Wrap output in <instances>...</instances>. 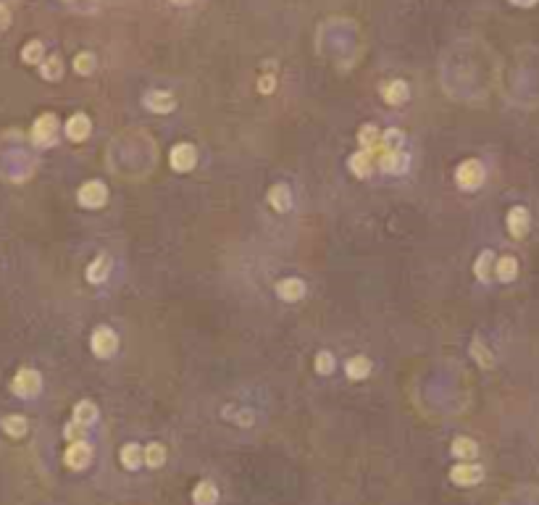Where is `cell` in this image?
Listing matches in <instances>:
<instances>
[{"mask_svg":"<svg viewBox=\"0 0 539 505\" xmlns=\"http://www.w3.org/2000/svg\"><path fill=\"white\" fill-rule=\"evenodd\" d=\"M384 174H405L410 166V156L405 150H384V156L376 161Z\"/></svg>","mask_w":539,"mask_h":505,"instance_id":"10","label":"cell"},{"mask_svg":"<svg viewBox=\"0 0 539 505\" xmlns=\"http://www.w3.org/2000/svg\"><path fill=\"white\" fill-rule=\"evenodd\" d=\"M74 72L77 74H82V77H87V74H92L95 72V56L92 53H79L77 58H74Z\"/></svg>","mask_w":539,"mask_h":505,"instance_id":"33","label":"cell"},{"mask_svg":"<svg viewBox=\"0 0 539 505\" xmlns=\"http://www.w3.org/2000/svg\"><path fill=\"white\" fill-rule=\"evenodd\" d=\"M77 200H79L82 208H103L108 203V187L97 179L84 182L79 193H77Z\"/></svg>","mask_w":539,"mask_h":505,"instance_id":"5","label":"cell"},{"mask_svg":"<svg viewBox=\"0 0 539 505\" xmlns=\"http://www.w3.org/2000/svg\"><path fill=\"white\" fill-rule=\"evenodd\" d=\"M276 295H279V300H284V303L303 300V298H305V282L298 277L279 279V282H276Z\"/></svg>","mask_w":539,"mask_h":505,"instance_id":"11","label":"cell"},{"mask_svg":"<svg viewBox=\"0 0 539 505\" xmlns=\"http://www.w3.org/2000/svg\"><path fill=\"white\" fill-rule=\"evenodd\" d=\"M119 460H121V466H124V469L137 471L145 463V447L134 445V442L132 445H124L121 447V453H119Z\"/></svg>","mask_w":539,"mask_h":505,"instance_id":"19","label":"cell"},{"mask_svg":"<svg viewBox=\"0 0 539 505\" xmlns=\"http://www.w3.org/2000/svg\"><path fill=\"white\" fill-rule=\"evenodd\" d=\"M8 26H11V11H8V6L0 3V32H6Z\"/></svg>","mask_w":539,"mask_h":505,"instance_id":"35","label":"cell"},{"mask_svg":"<svg viewBox=\"0 0 539 505\" xmlns=\"http://www.w3.org/2000/svg\"><path fill=\"white\" fill-rule=\"evenodd\" d=\"M92 132V121L87 113H74L72 119L66 121V137L72 140V143H84L87 137Z\"/></svg>","mask_w":539,"mask_h":505,"instance_id":"13","label":"cell"},{"mask_svg":"<svg viewBox=\"0 0 539 505\" xmlns=\"http://www.w3.org/2000/svg\"><path fill=\"white\" fill-rule=\"evenodd\" d=\"M274 90H276V79L274 77H268V74H264V77L258 79V93H261V95H271Z\"/></svg>","mask_w":539,"mask_h":505,"instance_id":"34","label":"cell"},{"mask_svg":"<svg viewBox=\"0 0 539 505\" xmlns=\"http://www.w3.org/2000/svg\"><path fill=\"white\" fill-rule=\"evenodd\" d=\"M22 61L29 63V66H40V63L45 61V48H42V42H40V40L26 42L24 48H22Z\"/></svg>","mask_w":539,"mask_h":505,"instance_id":"28","label":"cell"},{"mask_svg":"<svg viewBox=\"0 0 539 505\" xmlns=\"http://www.w3.org/2000/svg\"><path fill=\"white\" fill-rule=\"evenodd\" d=\"M266 198H268L271 208L279 211V214H287L289 208H292V193H289L287 184H271Z\"/></svg>","mask_w":539,"mask_h":505,"instance_id":"17","label":"cell"},{"mask_svg":"<svg viewBox=\"0 0 539 505\" xmlns=\"http://www.w3.org/2000/svg\"><path fill=\"white\" fill-rule=\"evenodd\" d=\"M111 268H113L111 255H108V252H100V255H95V258H92V264L87 266L84 277H87V282H90V284H103V282L108 279V274H111Z\"/></svg>","mask_w":539,"mask_h":505,"instance_id":"12","label":"cell"},{"mask_svg":"<svg viewBox=\"0 0 539 505\" xmlns=\"http://www.w3.org/2000/svg\"><path fill=\"white\" fill-rule=\"evenodd\" d=\"M403 143H405V134L400 129H384L382 132L384 150H403Z\"/></svg>","mask_w":539,"mask_h":505,"instance_id":"32","label":"cell"},{"mask_svg":"<svg viewBox=\"0 0 539 505\" xmlns=\"http://www.w3.org/2000/svg\"><path fill=\"white\" fill-rule=\"evenodd\" d=\"M345 374H348V379H353V382L366 379L371 374V358H366V355H353V358H348Z\"/></svg>","mask_w":539,"mask_h":505,"instance_id":"18","label":"cell"},{"mask_svg":"<svg viewBox=\"0 0 539 505\" xmlns=\"http://www.w3.org/2000/svg\"><path fill=\"white\" fill-rule=\"evenodd\" d=\"M487 179V171L479 158H466L460 166L456 168V184L463 193H476Z\"/></svg>","mask_w":539,"mask_h":505,"instance_id":"1","label":"cell"},{"mask_svg":"<svg viewBox=\"0 0 539 505\" xmlns=\"http://www.w3.org/2000/svg\"><path fill=\"white\" fill-rule=\"evenodd\" d=\"M494 264H497V258H494V252L492 250H481L476 255V261H474V277L479 279V282H492L494 279Z\"/></svg>","mask_w":539,"mask_h":505,"instance_id":"16","label":"cell"},{"mask_svg":"<svg viewBox=\"0 0 539 505\" xmlns=\"http://www.w3.org/2000/svg\"><path fill=\"white\" fill-rule=\"evenodd\" d=\"M90 348L97 358H113L116 350H119V335L111 329V326H95V332L90 337Z\"/></svg>","mask_w":539,"mask_h":505,"instance_id":"2","label":"cell"},{"mask_svg":"<svg viewBox=\"0 0 539 505\" xmlns=\"http://www.w3.org/2000/svg\"><path fill=\"white\" fill-rule=\"evenodd\" d=\"M11 390H13V395H19V397H35V395H40V390H42V376H40V371H35V369H22V371L13 376Z\"/></svg>","mask_w":539,"mask_h":505,"instance_id":"4","label":"cell"},{"mask_svg":"<svg viewBox=\"0 0 539 505\" xmlns=\"http://www.w3.org/2000/svg\"><path fill=\"white\" fill-rule=\"evenodd\" d=\"M382 97L387 106H403V103H408V97H410V87H408V82H403V79L384 82Z\"/></svg>","mask_w":539,"mask_h":505,"instance_id":"15","label":"cell"},{"mask_svg":"<svg viewBox=\"0 0 539 505\" xmlns=\"http://www.w3.org/2000/svg\"><path fill=\"white\" fill-rule=\"evenodd\" d=\"M450 453H453L458 460H474V458L479 456V445H476L471 437H458V440H453Z\"/></svg>","mask_w":539,"mask_h":505,"instance_id":"22","label":"cell"},{"mask_svg":"<svg viewBox=\"0 0 539 505\" xmlns=\"http://www.w3.org/2000/svg\"><path fill=\"white\" fill-rule=\"evenodd\" d=\"M348 166L358 179H366V177L373 171V158L369 156L366 150H358V153H353V156L348 158Z\"/></svg>","mask_w":539,"mask_h":505,"instance_id":"21","label":"cell"},{"mask_svg":"<svg viewBox=\"0 0 539 505\" xmlns=\"http://www.w3.org/2000/svg\"><path fill=\"white\" fill-rule=\"evenodd\" d=\"M168 3H174V6H187V3H192V0H168Z\"/></svg>","mask_w":539,"mask_h":505,"instance_id":"37","label":"cell"},{"mask_svg":"<svg viewBox=\"0 0 539 505\" xmlns=\"http://www.w3.org/2000/svg\"><path fill=\"white\" fill-rule=\"evenodd\" d=\"M74 421L92 426V424L97 421V406L92 403V400H79V403L74 406Z\"/></svg>","mask_w":539,"mask_h":505,"instance_id":"25","label":"cell"},{"mask_svg":"<svg viewBox=\"0 0 539 505\" xmlns=\"http://www.w3.org/2000/svg\"><path fill=\"white\" fill-rule=\"evenodd\" d=\"M40 74H42V79H48V82H56L63 77V61L58 56H48V58L40 63Z\"/></svg>","mask_w":539,"mask_h":505,"instance_id":"26","label":"cell"},{"mask_svg":"<svg viewBox=\"0 0 539 505\" xmlns=\"http://www.w3.org/2000/svg\"><path fill=\"white\" fill-rule=\"evenodd\" d=\"M145 109L153 111V113H171V111L177 109V97L166 93V90H150V93H145L143 97Z\"/></svg>","mask_w":539,"mask_h":505,"instance_id":"9","label":"cell"},{"mask_svg":"<svg viewBox=\"0 0 539 505\" xmlns=\"http://www.w3.org/2000/svg\"><path fill=\"white\" fill-rule=\"evenodd\" d=\"M216 500H218V490H216L214 481H200V484H195V490H192V503L216 505Z\"/></svg>","mask_w":539,"mask_h":505,"instance_id":"23","label":"cell"},{"mask_svg":"<svg viewBox=\"0 0 539 505\" xmlns=\"http://www.w3.org/2000/svg\"><path fill=\"white\" fill-rule=\"evenodd\" d=\"M335 366H337V361L329 350H319V353H316V358H313V369H316V374L329 376V374L335 371Z\"/></svg>","mask_w":539,"mask_h":505,"instance_id":"30","label":"cell"},{"mask_svg":"<svg viewBox=\"0 0 539 505\" xmlns=\"http://www.w3.org/2000/svg\"><path fill=\"white\" fill-rule=\"evenodd\" d=\"M90 460H92V447H90L87 440H82V442H69L66 453H63V463H66L69 469L82 471L90 466Z\"/></svg>","mask_w":539,"mask_h":505,"instance_id":"7","label":"cell"},{"mask_svg":"<svg viewBox=\"0 0 539 505\" xmlns=\"http://www.w3.org/2000/svg\"><path fill=\"white\" fill-rule=\"evenodd\" d=\"M508 232L513 240H524L529 232V211L524 205H515L508 211Z\"/></svg>","mask_w":539,"mask_h":505,"instance_id":"14","label":"cell"},{"mask_svg":"<svg viewBox=\"0 0 539 505\" xmlns=\"http://www.w3.org/2000/svg\"><path fill=\"white\" fill-rule=\"evenodd\" d=\"M450 479L458 487H476L484 479V469H481L479 463H456L450 469Z\"/></svg>","mask_w":539,"mask_h":505,"instance_id":"8","label":"cell"},{"mask_svg":"<svg viewBox=\"0 0 539 505\" xmlns=\"http://www.w3.org/2000/svg\"><path fill=\"white\" fill-rule=\"evenodd\" d=\"M163 463H166V447L161 445V442H150V445L145 447V466L161 469Z\"/></svg>","mask_w":539,"mask_h":505,"instance_id":"29","label":"cell"},{"mask_svg":"<svg viewBox=\"0 0 539 505\" xmlns=\"http://www.w3.org/2000/svg\"><path fill=\"white\" fill-rule=\"evenodd\" d=\"M513 6H521V8H531V6H537V0H510Z\"/></svg>","mask_w":539,"mask_h":505,"instance_id":"36","label":"cell"},{"mask_svg":"<svg viewBox=\"0 0 539 505\" xmlns=\"http://www.w3.org/2000/svg\"><path fill=\"white\" fill-rule=\"evenodd\" d=\"M0 426H3V432L8 434V437H24L26 429H29V424H26V419L22 416V413H11V416H6V419L0 421Z\"/></svg>","mask_w":539,"mask_h":505,"instance_id":"24","label":"cell"},{"mask_svg":"<svg viewBox=\"0 0 539 505\" xmlns=\"http://www.w3.org/2000/svg\"><path fill=\"white\" fill-rule=\"evenodd\" d=\"M87 424H79V421H69L66 424V429H63V437H66V442H82L87 440Z\"/></svg>","mask_w":539,"mask_h":505,"instance_id":"31","label":"cell"},{"mask_svg":"<svg viewBox=\"0 0 539 505\" xmlns=\"http://www.w3.org/2000/svg\"><path fill=\"white\" fill-rule=\"evenodd\" d=\"M56 137H58V119L53 113L37 116L35 124H32V143L40 145V147H48V145L56 143Z\"/></svg>","mask_w":539,"mask_h":505,"instance_id":"3","label":"cell"},{"mask_svg":"<svg viewBox=\"0 0 539 505\" xmlns=\"http://www.w3.org/2000/svg\"><path fill=\"white\" fill-rule=\"evenodd\" d=\"M471 355H474V361L479 363L481 369H492L494 366V355H492L490 348L484 345V339H479V337L471 342Z\"/></svg>","mask_w":539,"mask_h":505,"instance_id":"27","label":"cell"},{"mask_svg":"<svg viewBox=\"0 0 539 505\" xmlns=\"http://www.w3.org/2000/svg\"><path fill=\"white\" fill-rule=\"evenodd\" d=\"M518 277V261H515L513 255H503V258H497V264H494V279L497 282H513Z\"/></svg>","mask_w":539,"mask_h":505,"instance_id":"20","label":"cell"},{"mask_svg":"<svg viewBox=\"0 0 539 505\" xmlns=\"http://www.w3.org/2000/svg\"><path fill=\"white\" fill-rule=\"evenodd\" d=\"M168 163H171L174 171L187 174V171H192L195 163H198V150H195L190 143L174 145V147H171V153H168Z\"/></svg>","mask_w":539,"mask_h":505,"instance_id":"6","label":"cell"}]
</instances>
